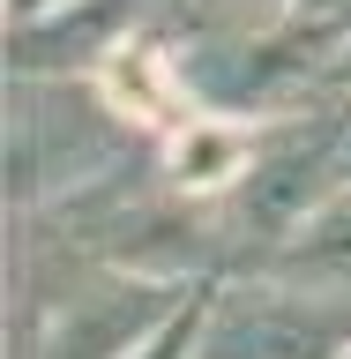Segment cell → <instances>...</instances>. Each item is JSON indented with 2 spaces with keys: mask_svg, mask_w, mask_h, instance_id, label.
<instances>
[{
  "mask_svg": "<svg viewBox=\"0 0 351 359\" xmlns=\"http://www.w3.org/2000/svg\"><path fill=\"white\" fill-rule=\"evenodd\" d=\"M157 150V128H142L105 75H8V202L15 217L97 187L105 172Z\"/></svg>",
  "mask_w": 351,
  "mask_h": 359,
  "instance_id": "1",
  "label": "cell"
},
{
  "mask_svg": "<svg viewBox=\"0 0 351 359\" xmlns=\"http://www.w3.org/2000/svg\"><path fill=\"white\" fill-rule=\"evenodd\" d=\"M351 299L299 285L284 269H232L209 277L195 322V359H344Z\"/></svg>",
  "mask_w": 351,
  "mask_h": 359,
  "instance_id": "2",
  "label": "cell"
},
{
  "mask_svg": "<svg viewBox=\"0 0 351 359\" xmlns=\"http://www.w3.org/2000/svg\"><path fill=\"white\" fill-rule=\"evenodd\" d=\"M165 0H60L38 15H8V75H105Z\"/></svg>",
  "mask_w": 351,
  "mask_h": 359,
  "instance_id": "3",
  "label": "cell"
},
{
  "mask_svg": "<svg viewBox=\"0 0 351 359\" xmlns=\"http://www.w3.org/2000/svg\"><path fill=\"white\" fill-rule=\"evenodd\" d=\"M254 269H284L299 285H322V292H344L351 299V180H336Z\"/></svg>",
  "mask_w": 351,
  "mask_h": 359,
  "instance_id": "4",
  "label": "cell"
},
{
  "mask_svg": "<svg viewBox=\"0 0 351 359\" xmlns=\"http://www.w3.org/2000/svg\"><path fill=\"white\" fill-rule=\"evenodd\" d=\"M307 0H165L157 30H254V22H284Z\"/></svg>",
  "mask_w": 351,
  "mask_h": 359,
  "instance_id": "5",
  "label": "cell"
},
{
  "mask_svg": "<svg viewBox=\"0 0 351 359\" xmlns=\"http://www.w3.org/2000/svg\"><path fill=\"white\" fill-rule=\"evenodd\" d=\"M202 292H209V285H202ZM202 292H195V299H187V307H179V314H172V322H165V330H157V337H150V344H142L135 359H195V322H202Z\"/></svg>",
  "mask_w": 351,
  "mask_h": 359,
  "instance_id": "6",
  "label": "cell"
},
{
  "mask_svg": "<svg viewBox=\"0 0 351 359\" xmlns=\"http://www.w3.org/2000/svg\"><path fill=\"white\" fill-rule=\"evenodd\" d=\"M336 112H344V180H351V90H336Z\"/></svg>",
  "mask_w": 351,
  "mask_h": 359,
  "instance_id": "7",
  "label": "cell"
},
{
  "mask_svg": "<svg viewBox=\"0 0 351 359\" xmlns=\"http://www.w3.org/2000/svg\"><path fill=\"white\" fill-rule=\"evenodd\" d=\"M329 90H351V45H344V60H336V75H329Z\"/></svg>",
  "mask_w": 351,
  "mask_h": 359,
  "instance_id": "8",
  "label": "cell"
},
{
  "mask_svg": "<svg viewBox=\"0 0 351 359\" xmlns=\"http://www.w3.org/2000/svg\"><path fill=\"white\" fill-rule=\"evenodd\" d=\"M38 8H60V0H8V15H38Z\"/></svg>",
  "mask_w": 351,
  "mask_h": 359,
  "instance_id": "9",
  "label": "cell"
},
{
  "mask_svg": "<svg viewBox=\"0 0 351 359\" xmlns=\"http://www.w3.org/2000/svg\"><path fill=\"white\" fill-rule=\"evenodd\" d=\"M344 359H351V352H344Z\"/></svg>",
  "mask_w": 351,
  "mask_h": 359,
  "instance_id": "10",
  "label": "cell"
}]
</instances>
